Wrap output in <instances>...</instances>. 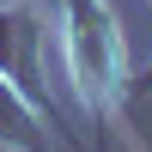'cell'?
<instances>
[{
	"label": "cell",
	"mask_w": 152,
	"mask_h": 152,
	"mask_svg": "<svg viewBox=\"0 0 152 152\" xmlns=\"http://www.w3.org/2000/svg\"><path fill=\"white\" fill-rule=\"evenodd\" d=\"M110 18L91 12V0H73V67L85 85H110Z\"/></svg>",
	"instance_id": "obj_1"
}]
</instances>
